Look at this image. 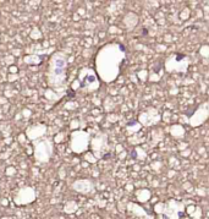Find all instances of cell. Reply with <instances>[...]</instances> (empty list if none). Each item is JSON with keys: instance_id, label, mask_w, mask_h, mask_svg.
I'll use <instances>...</instances> for the list:
<instances>
[{"instance_id": "obj_1", "label": "cell", "mask_w": 209, "mask_h": 219, "mask_svg": "<svg viewBox=\"0 0 209 219\" xmlns=\"http://www.w3.org/2000/svg\"><path fill=\"white\" fill-rule=\"evenodd\" d=\"M66 67H67V59L64 53L58 51L52 55L48 72V83L52 88L59 89L64 86L66 80Z\"/></svg>"}]
</instances>
